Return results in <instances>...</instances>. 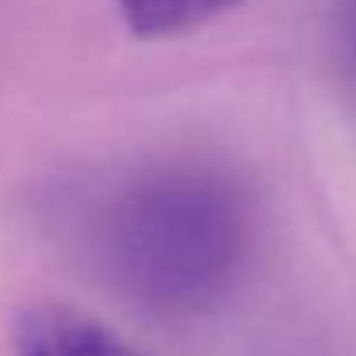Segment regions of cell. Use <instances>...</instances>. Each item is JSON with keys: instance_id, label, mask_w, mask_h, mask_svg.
<instances>
[{"instance_id": "1", "label": "cell", "mask_w": 356, "mask_h": 356, "mask_svg": "<svg viewBox=\"0 0 356 356\" xmlns=\"http://www.w3.org/2000/svg\"><path fill=\"white\" fill-rule=\"evenodd\" d=\"M245 208L236 191L197 170L135 184L108 222L104 259L121 294L159 315L211 308L245 259Z\"/></svg>"}, {"instance_id": "2", "label": "cell", "mask_w": 356, "mask_h": 356, "mask_svg": "<svg viewBox=\"0 0 356 356\" xmlns=\"http://www.w3.org/2000/svg\"><path fill=\"white\" fill-rule=\"evenodd\" d=\"M17 356H142L118 332L73 308H35L17 325Z\"/></svg>"}, {"instance_id": "3", "label": "cell", "mask_w": 356, "mask_h": 356, "mask_svg": "<svg viewBox=\"0 0 356 356\" xmlns=\"http://www.w3.org/2000/svg\"><path fill=\"white\" fill-rule=\"evenodd\" d=\"M238 0H118L121 17L135 38H170L208 24Z\"/></svg>"}, {"instance_id": "4", "label": "cell", "mask_w": 356, "mask_h": 356, "mask_svg": "<svg viewBox=\"0 0 356 356\" xmlns=\"http://www.w3.org/2000/svg\"><path fill=\"white\" fill-rule=\"evenodd\" d=\"M332 49L343 83L356 97V0H332Z\"/></svg>"}]
</instances>
